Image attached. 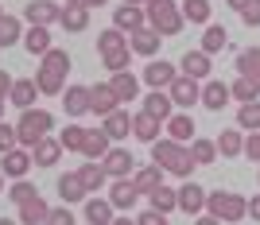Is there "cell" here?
Returning a JSON list of instances; mask_svg holds the SVG:
<instances>
[{
	"instance_id": "1",
	"label": "cell",
	"mask_w": 260,
	"mask_h": 225,
	"mask_svg": "<svg viewBox=\"0 0 260 225\" xmlns=\"http://www.w3.org/2000/svg\"><path fill=\"white\" fill-rule=\"evenodd\" d=\"M152 163H159L167 175H179V179H190V171L198 167L194 155H190V144H179L171 136L152 144Z\"/></svg>"
},
{
	"instance_id": "2",
	"label": "cell",
	"mask_w": 260,
	"mask_h": 225,
	"mask_svg": "<svg viewBox=\"0 0 260 225\" xmlns=\"http://www.w3.org/2000/svg\"><path fill=\"white\" fill-rule=\"evenodd\" d=\"M66 74H70V54L51 47V51L43 54V62H39V78H35V82H39L43 93H62Z\"/></svg>"
},
{
	"instance_id": "3",
	"label": "cell",
	"mask_w": 260,
	"mask_h": 225,
	"mask_svg": "<svg viewBox=\"0 0 260 225\" xmlns=\"http://www.w3.org/2000/svg\"><path fill=\"white\" fill-rule=\"evenodd\" d=\"M148 27L159 35H175V31H183V8L175 4V0H148Z\"/></svg>"
},
{
	"instance_id": "4",
	"label": "cell",
	"mask_w": 260,
	"mask_h": 225,
	"mask_svg": "<svg viewBox=\"0 0 260 225\" xmlns=\"http://www.w3.org/2000/svg\"><path fill=\"white\" fill-rule=\"evenodd\" d=\"M16 132H20V148L31 151L43 136H51V113H43V109H23L20 120H16Z\"/></svg>"
},
{
	"instance_id": "5",
	"label": "cell",
	"mask_w": 260,
	"mask_h": 225,
	"mask_svg": "<svg viewBox=\"0 0 260 225\" xmlns=\"http://www.w3.org/2000/svg\"><path fill=\"white\" fill-rule=\"evenodd\" d=\"M206 210L217 217V221H237V217H245L249 214V198H241L237 190H214V194H206Z\"/></svg>"
},
{
	"instance_id": "6",
	"label": "cell",
	"mask_w": 260,
	"mask_h": 225,
	"mask_svg": "<svg viewBox=\"0 0 260 225\" xmlns=\"http://www.w3.org/2000/svg\"><path fill=\"white\" fill-rule=\"evenodd\" d=\"M101 167H105L109 179L117 182V179H128V175L136 171V159H132V151H128V148H109V155L101 159Z\"/></svg>"
},
{
	"instance_id": "7",
	"label": "cell",
	"mask_w": 260,
	"mask_h": 225,
	"mask_svg": "<svg viewBox=\"0 0 260 225\" xmlns=\"http://www.w3.org/2000/svg\"><path fill=\"white\" fill-rule=\"evenodd\" d=\"M23 20L39 23V27H51V23H62V4H54V0H31V4L23 8Z\"/></svg>"
},
{
	"instance_id": "8",
	"label": "cell",
	"mask_w": 260,
	"mask_h": 225,
	"mask_svg": "<svg viewBox=\"0 0 260 225\" xmlns=\"http://www.w3.org/2000/svg\"><path fill=\"white\" fill-rule=\"evenodd\" d=\"M167 93H171V101H175L179 109H190L194 101H202V86H198L194 78H186V74H179V78H175Z\"/></svg>"
},
{
	"instance_id": "9",
	"label": "cell",
	"mask_w": 260,
	"mask_h": 225,
	"mask_svg": "<svg viewBox=\"0 0 260 225\" xmlns=\"http://www.w3.org/2000/svg\"><path fill=\"white\" fill-rule=\"evenodd\" d=\"M117 109H120V97L113 93V86H109V82L89 86V113H101V117H109V113H117Z\"/></svg>"
},
{
	"instance_id": "10",
	"label": "cell",
	"mask_w": 260,
	"mask_h": 225,
	"mask_svg": "<svg viewBox=\"0 0 260 225\" xmlns=\"http://www.w3.org/2000/svg\"><path fill=\"white\" fill-rule=\"evenodd\" d=\"M175 78H179V70H175L171 62H163V58H152V62L144 66V82L152 89H171Z\"/></svg>"
},
{
	"instance_id": "11",
	"label": "cell",
	"mask_w": 260,
	"mask_h": 225,
	"mask_svg": "<svg viewBox=\"0 0 260 225\" xmlns=\"http://www.w3.org/2000/svg\"><path fill=\"white\" fill-rule=\"evenodd\" d=\"M113 27H120V31H140V27H148V12L136 8V4H120L117 12H113Z\"/></svg>"
},
{
	"instance_id": "12",
	"label": "cell",
	"mask_w": 260,
	"mask_h": 225,
	"mask_svg": "<svg viewBox=\"0 0 260 225\" xmlns=\"http://www.w3.org/2000/svg\"><path fill=\"white\" fill-rule=\"evenodd\" d=\"M35 93H43L35 78H16V82H12V93H8V101H12L16 109H35Z\"/></svg>"
},
{
	"instance_id": "13",
	"label": "cell",
	"mask_w": 260,
	"mask_h": 225,
	"mask_svg": "<svg viewBox=\"0 0 260 225\" xmlns=\"http://www.w3.org/2000/svg\"><path fill=\"white\" fill-rule=\"evenodd\" d=\"M179 70H183L186 78H194V82H206L210 78V54L198 47V51H186L183 62H179Z\"/></svg>"
},
{
	"instance_id": "14",
	"label": "cell",
	"mask_w": 260,
	"mask_h": 225,
	"mask_svg": "<svg viewBox=\"0 0 260 225\" xmlns=\"http://www.w3.org/2000/svg\"><path fill=\"white\" fill-rule=\"evenodd\" d=\"M109 148H113L109 132H105V128H89V132H86V144H82V155H86V159H93V163H101V159L109 155Z\"/></svg>"
},
{
	"instance_id": "15",
	"label": "cell",
	"mask_w": 260,
	"mask_h": 225,
	"mask_svg": "<svg viewBox=\"0 0 260 225\" xmlns=\"http://www.w3.org/2000/svg\"><path fill=\"white\" fill-rule=\"evenodd\" d=\"M31 159H35V167H54V163L62 159V140L43 136V140L31 148Z\"/></svg>"
},
{
	"instance_id": "16",
	"label": "cell",
	"mask_w": 260,
	"mask_h": 225,
	"mask_svg": "<svg viewBox=\"0 0 260 225\" xmlns=\"http://www.w3.org/2000/svg\"><path fill=\"white\" fill-rule=\"evenodd\" d=\"M31 151H27V148H12L8 151V155H4V163H0V171H4V175H12V179H23V175H27V171H31Z\"/></svg>"
},
{
	"instance_id": "17",
	"label": "cell",
	"mask_w": 260,
	"mask_h": 225,
	"mask_svg": "<svg viewBox=\"0 0 260 225\" xmlns=\"http://www.w3.org/2000/svg\"><path fill=\"white\" fill-rule=\"evenodd\" d=\"M62 105L70 117H86L89 113V86H66L62 89Z\"/></svg>"
},
{
	"instance_id": "18",
	"label": "cell",
	"mask_w": 260,
	"mask_h": 225,
	"mask_svg": "<svg viewBox=\"0 0 260 225\" xmlns=\"http://www.w3.org/2000/svg\"><path fill=\"white\" fill-rule=\"evenodd\" d=\"M179 210H186V214H198V210H206V190H202L198 182L186 179L183 186H179Z\"/></svg>"
},
{
	"instance_id": "19",
	"label": "cell",
	"mask_w": 260,
	"mask_h": 225,
	"mask_svg": "<svg viewBox=\"0 0 260 225\" xmlns=\"http://www.w3.org/2000/svg\"><path fill=\"white\" fill-rule=\"evenodd\" d=\"M109 86H113V93H117L120 105H124V101H136V93H140V78L132 74V70H120V74L109 78Z\"/></svg>"
},
{
	"instance_id": "20",
	"label": "cell",
	"mask_w": 260,
	"mask_h": 225,
	"mask_svg": "<svg viewBox=\"0 0 260 225\" xmlns=\"http://www.w3.org/2000/svg\"><path fill=\"white\" fill-rule=\"evenodd\" d=\"M175 101H171V93H163V89H152V93L144 97V113H152L155 120H171L175 113Z\"/></svg>"
},
{
	"instance_id": "21",
	"label": "cell",
	"mask_w": 260,
	"mask_h": 225,
	"mask_svg": "<svg viewBox=\"0 0 260 225\" xmlns=\"http://www.w3.org/2000/svg\"><path fill=\"white\" fill-rule=\"evenodd\" d=\"M159 39H163L159 31H152V27H140V31H132V35H128V47H132V54H148V58H152V54L159 51Z\"/></svg>"
},
{
	"instance_id": "22",
	"label": "cell",
	"mask_w": 260,
	"mask_h": 225,
	"mask_svg": "<svg viewBox=\"0 0 260 225\" xmlns=\"http://www.w3.org/2000/svg\"><path fill=\"white\" fill-rule=\"evenodd\" d=\"M86 221L89 225H113V202L101 198V194H89L86 202Z\"/></svg>"
},
{
	"instance_id": "23",
	"label": "cell",
	"mask_w": 260,
	"mask_h": 225,
	"mask_svg": "<svg viewBox=\"0 0 260 225\" xmlns=\"http://www.w3.org/2000/svg\"><path fill=\"white\" fill-rule=\"evenodd\" d=\"M109 202L117 206V210H128V206L140 202V190L132 186V179H117V182H113V190H109Z\"/></svg>"
},
{
	"instance_id": "24",
	"label": "cell",
	"mask_w": 260,
	"mask_h": 225,
	"mask_svg": "<svg viewBox=\"0 0 260 225\" xmlns=\"http://www.w3.org/2000/svg\"><path fill=\"white\" fill-rule=\"evenodd\" d=\"M132 136L140 140V144H155V140H159V120H155L152 113H136V117H132Z\"/></svg>"
},
{
	"instance_id": "25",
	"label": "cell",
	"mask_w": 260,
	"mask_h": 225,
	"mask_svg": "<svg viewBox=\"0 0 260 225\" xmlns=\"http://www.w3.org/2000/svg\"><path fill=\"white\" fill-rule=\"evenodd\" d=\"M229 97H233V89L221 86V82H206V86H202V105H206L210 113H221Z\"/></svg>"
},
{
	"instance_id": "26",
	"label": "cell",
	"mask_w": 260,
	"mask_h": 225,
	"mask_svg": "<svg viewBox=\"0 0 260 225\" xmlns=\"http://www.w3.org/2000/svg\"><path fill=\"white\" fill-rule=\"evenodd\" d=\"M23 51L27 54H47L51 51V31L39 27V23H31V27L23 31Z\"/></svg>"
},
{
	"instance_id": "27",
	"label": "cell",
	"mask_w": 260,
	"mask_h": 225,
	"mask_svg": "<svg viewBox=\"0 0 260 225\" xmlns=\"http://www.w3.org/2000/svg\"><path fill=\"white\" fill-rule=\"evenodd\" d=\"M237 74L260 86V47H249V51L237 54Z\"/></svg>"
},
{
	"instance_id": "28",
	"label": "cell",
	"mask_w": 260,
	"mask_h": 225,
	"mask_svg": "<svg viewBox=\"0 0 260 225\" xmlns=\"http://www.w3.org/2000/svg\"><path fill=\"white\" fill-rule=\"evenodd\" d=\"M148 206L152 210H159V214H171V210H179V190H171V186H155L152 194H148Z\"/></svg>"
},
{
	"instance_id": "29",
	"label": "cell",
	"mask_w": 260,
	"mask_h": 225,
	"mask_svg": "<svg viewBox=\"0 0 260 225\" xmlns=\"http://www.w3.org/2000/svg\"><path fill=\"white\" fill-rule=\"evenodd\" d=\"M159 175H163L159 163H148V167H140V171H132V186H136L140 194H152L155 186H159Z\"/></svg>"
},
{
	"instance_id": "30",
	"label": "cell",
	"mask_w": 260,
	"mask_h": 225,
	"mask_svg": "<svg viewBox=\"0 0 260 225\" xmlns=\"http://www.w3.org/2000/svg\"><path fill=\"white\" fill-rule=\"evenodd\" d=\"M167 136L179 140V144H190V140H194V120L186 117V113H175V117L167 120Z\"/></svg>"
},
{
	"instance_id": "31",
	"label": "cell",
	"mask_w": 260,
	"mask_h": 225,
	"mask_svg": "<svg viewBox=\"0 0 260 225\" xmlns=\"http://www.w3.org/2000/svg\"><path fill=\"white\" fill-rule=\"evenodd\" d=\"M58 194H62V202L70 206V202H82V198H86V186H82V179H78V171H70V175H62V179H58Z\"/></svg>"
},
{
	"instance_id": "32",
	"label": "cell",
	"mask_w": 260,
	"mask_h": 225,
	"mask_svg": "<svg viewBox=\"0 0 260 225\" xmlns=\"http://www.w3.org/2000/svg\"><path fill=\"white\" fill-rule=\"evenodd\" d=\"M47 217H51V206H47L43 198H31L27 206H20V221L23 225H47Z\"/></svg>"
},
{
	"instance_id": "33",
	"label": "cell",
	"mask_w": 260,
	"mask_h": 225,
	"mask_svg": "<svg viewBox=\"0 0 260 225\" xmlns=\"http://www.w3.org/2000/svg\"><path fill=\"white\" fill-rule=\"evenodd\" d=\"M78 179H82V186H86L89 194H98V190H101V182H105L109 175H105V167H101V163L89 159L86 167H78Z\"/></svg>"
},
{
	"instance_id": "34",
	"label": "cell",
	"mask_w": 260,
	"mask_h": 225,
	"mask_svg": "<svg viewBox=\"0 0 260 225\" xmlns=\"http://www.w3.org/2000/svg\"><path fill=\"white\" fill-rule=\"evenodd\" d=\"M101 128L109 132V140H124V136L132 132V117L117 109V113H109V117H105V124H101Z\"/></svg>"
},
{
	"instance_id": "35",
	"label": "cell",
	"mask_w": 260,
	"mask_h": 225,
	"mask_svg": "<svg viewBox=\"0 0 260 225\" xmlns=\"http://www.w3.org/2000/svg\"><path fill=\"white\" fill-rule=\"evenodd\" d=\"M225 43H229V35H225V27H221V23H210L206 31H202V51H206L210 58H214Z\"/></svg>"
},
{
	"instance_id": "36",
	"label": "cell",
	"mask_w": 260,
	"mask_h": 225,
	"mask_svg": "<svg viewBox=\"0 0 260 225\" xmlns=\"http://www.w3.org/2000/svg\"><path fill=\"white\" fill-rule=\"evenodd\" d=\"M190 155H194L198 167H206V163H214L221 151H217V140H190Z\"/></svg>"
},
{
	"instance_id": "37",
	"label": "cell",
	"mask_w": 260,
	"mask_h": 225,
	"mask_svg": "<svg viewBox=\"0 0 260 225\" xmlns=\"http://www.w3.org/2000/svg\"><path fill=\"white\" fill-rule=\"evenodd\" d=\"M217 151L221 155H241L245 151V136H241V128H225L221 136H217Z\"/></svg>"
},
{
	"instance_id": "38",
	"label": "cell",
	"mask_w": 260,
	"mask_h": 225,
	"mask_svg": "<svg viewBox=\"0 0 260 225\" xmlns=\"http://www.w3.org/2000/svg\"><path fill=\"white\" fill-rule=\"evenodd\" d=\"M23 39V27H20V20L16 16H0V47H12V43H20Z\"/></svg>"
},
{
	"instance_id": "39",
	"label": "cell",
	"mask_w": 260,
	"mask_h": 225,
	"mask_svg": "<svg viewBox=\"0 0 260 225\" xmlns=\"http://www.w3.org/2000/svg\"><path fill=\"white\" fill-rule=\"evenodd\" d=\"M237 128H245V132H260V101H249V105H241V113H237Z\"/></svg>"
},
{
	"instance_id": "40",
	"label": "cell",
	"mask_w": 260,
	"mask_h": 225,
	"mask_svg": "<svg viewBox=\"0 0 260 225\" xmlns=\"http://www.w3.org/2000/svg\"><path fill=\"white\" fill-rule=\"evenodd\" d=\"M179 8H183V20H190V23H206L210 20V0H183Z\"/></svg>"
},
{
	"instance_id": "41",
	"label": "cell",
	"mask_w": 260,
	"mask_h": 225,
	"mask_svg": "<svg viewBox=\"0 0 260 225\" xmlns=\"http://www.w3.org/2000/svg\"><path fill=\"white\" fill-rule=\"evenodd\" d=\"M120 47H128V39H124V31H120V27H109V31L98 35V51H101V54H105V51H120Z\"/></svg>"
},
{
	"instance_id": "42",
	"label": "cell",
	"mask_w": 260,
	"mask_h": 225,
	"mask_svg": "<svg viewBox=\"0 0 260 225\" xmlns=\"http://www.w3.org/2000/svg\"><path fill=\"white\" fill-rule=\"evenodd\" d=\"M86 132H89V128H82V124H66L58 140H62V148H66V151H82V144H86Z\"/></svg>"
},
{
	"instance_id": "43",
	"label": "cell",
	"mask_w": 260,
	"mask_h": 225,
	"mask_svg": "<svg viewBox=\"0 0 260 225\" xmlns=\"http://www.w3.org/2000/svg\"><path fill=\"white\" fill-rule=\"evenodd\" d=\"M128 58H132V47H120V51H105V54H101V62H105L113 74L128 70Z\"/></svg>"
},
{
	"instance_id": "44",
	"label": "cell",
	"mask_w": 260,
	"mask_h": 225,
	"mask_svg": "<svg viewBox=\"0 0 260 225\" xmlns=\"http://www.w3.org/2000/svg\"><path fill=\"white\" fill-rule=\"evenodd\" d=\"M86 23H89L86 8H62V27L66 31H86Z\"/></svg>"
},
{
	"instance_id": "45",
	"label": "cell",
	"mask_w": 260,
	"mask_h": 225,
	"mask_svg": "<svg viewBox=\"0 0 260 225\" xmlns=\"http://www.w3.org/2000/svg\"><path fill=\"white\" fill-rule=\"evenodd\" d=\"M233 97H237L241 105H249V101H260V86L256 82H249V78H241V82H233Z\"/></svg>"
},
{
	"instance_id": "46",
	"label": "cell",
	"mask_w": 260,
	"mask_h": 225,
	"mask_svg": "<svg viewBox=\"0 0 260 225\" xmlns=\"http://www.w3.org/2000/svg\"><path fill=\"white\" fill-rule=\"evenodd\" d=\"M8 198H12V202H16V206H27V202H31V198H39V190H35L31 182L16 179V182H12V190H8Z\"/></svg>"
},
{
	"instance_id": "47",
	"label": "cell",
	"mask_w": 260,
	"mask_h": 225,
	"mask_svg": "<svg viewBox=\"0 0 260 225\" xmlns=\"http://www.w3.org/2000/svg\"><path fill=\"white\" fill-rule=\"evenodd\" d=\"M12 148H20V132H16V124L0 120V155H8Z\"/></svg>"
},
{
	"instance_id": "48",
	"label": "cell",
	"mask_w": 260,
	"mask_h": 225,
	"mask_svg": "<svg viewBox=\"0 0 260 225\" xmlns=\"http://www.w3.org/2000/svg\"><path fill=\"white\" fill-rule=\"evenodd\" d=\"M241 20L249 23V27H260V0H249V4L241 8Z\"/></svg>"
},
{
	"instance_id": "49",
	"label": "cell",
	"mask_w": 260,
	"mask_h": 225,
	"mask_svg": "<svg viewBox=\"0 0 260 225\" xmlns=\"http://www.w3.org/2000/svg\"><path fill=\"white\" fill-rule=\"evenodd\" d=\"M47 225H74V217H70V210H66V206H51Z\"/></svg>"
},
{
	"instance_id": "50",
	"label": "cell",
	"mask_w": 260,
	"mask_h": 225,
	"mask_svg": "<svg viewBox=\"0 0 260 225\" xmlns=\"http://www.w3.org/2000/svg\"><path fill=\"white\" fill-rule=\"evenodd\" d=\"M136 225H167V214H159V210H152V206H148V210L136 217Z\"/></svg>"
},
{
	"instance_id": "51",
	"label": "cell",
	"mask_w": 260,
	"mask_h": 225,
	"mask_svg": "<svg viewBox=\"0 0 260 225\" xmlns=\"http://www.w3.org/2000/svg\"><path fill=\"white\" fill-rule=\"evenodd\" d=\"M245 155H249L252 163H260V132H252V136L245 140Z\"/></svg>"
},
{
	"instance_id": "52",
	"label": "cell",
	"mask_w": 260,
	"mask_h": 225,
	"mask_svg": "<svg viewBox=\"0 0 260 225\" xmlns=\"http://www.w3.org/2000/svg\"><path fill=\"white\" fill-rule=\"evenodd\" d=\"M101 4H105V0H66V8H101Z\"/></svg>"
},
{
	"instance_id": "53",
	"label": "cell",
	"mask_w": 260,
	"mask_h": 225,
	"mask_svg": "<svg viewBox=\"0 0 260 225\" xmlns=\"http://www.w3.org/2000/svg\"><path fill=\"white\" fill-rule=\"evenodd\" d=\"M12 82H16V78H8L4 70H0V97H8V93H12Z\"/></svg>"
},
{
	"instance_id": "54",
	"label": "cell",
	"mask_w": 260,
	"mask_h": 225,
	"mask_svg": "<svg viewBox=\"0 0 260 225\" xmlns=\"http://www.w3.org/2000/svg\"><path fill=\"white\" fill-rule=\"evenodd\" d=\"M249 214H252V221H260V194L249 198Z\"/></svg>"
},
{
	"instance_id": "55",
	"label": "cell",
	"mask_w": 260,
	"mask_h": 225,
	"mask_svg": "<svg viewBox=\"0 0 260 225\" xmlns=\"http://www.w3.org/2000/svg\"><path fill=\"white\" fill-rule=\"evenodd\" d=\"M194 225H225V221H217V217L214 214H206V217H198V221Z\"/></svg>"
},
{
	"instance_id": "56",
	"label": "cell",
	"mask_w": 260,
	"mask_h": 225,
	"mask_svg": "<svg viewBox=\"0 0 260 225\" xmlns=\"http://www.w3.org/2000/svg\"><path fill=\"white\" fill-rule=\"evenodd\" d=\"M245 4H249V0H229V8H237V12L245 8Z\"/></svg>"
},
{
	"instance_id": "57",
	"label": "cell",
	"mask_w": 260,
	"mask_h": 225,
	"mask_svg": "<svg viewBox=\"0 0 260 225\" xmlns=\"http://www.w3.org/2000/svg\"><path fill=\"white\" fill-rule=\"evenodd\" d=\"M113 225H136V221H128V217H113Z\"/></svg>"
},
{
	"instance_id": "58",
	"label": "cell",
	"mask_w": 260,
	"mask_h": 225,
	"mask_svg": "<svg viewBox=\"0 0 260 225\" xmlns=\"http://www.w3.org/2000/svg\"><path fill=\"white\" fill-rule=\"evenodd\" d=\"M124 4H136V8H148V0H124Z\"/></svg>"
},
{
	"instance_id": "59",
	"label": "cell",
	"mask_w": 260,
	"mask_h": 225,
	"mask_svg": "<svg viewBox=\"0 0 260 225\" xmlns=\"http://www.w3.org/2000/svg\"><path fill=\"white\" fill-rule=\"evenodd\" d=\"M0 225H16V221H8V217H0Z\"/></svg>"
},
{
	"instance_id": "60",
	"label": "cell",
	"mask_w": 260,
	"mask_h": 225,
	"mask_svg": "<svg viewBox=\"0 0 260 225\" xmlns=\"http://www.w3.org/2000/svg\"><path fill=\"white\" fill-rule=\"evenodd\" d=\"M0 190H4V171H0Z\"/></svg>"
},
{
	"instance_id": "61",
	"label": "cell",
	"mask_w": 260,
	"mask_h": 225,
	"mask_svg": "<svg viewBox=\"0 0 260 225\" xmlns=\"http://www.w3.org/2000/svg\"><path fill=\"white\" fill-rule=\"evenodd\" d=\"M0 113H4V97H0Z\"/></svg>"
},
{
	"instance_id": "62",
	"label": "cell",
	"mask_w": 260,
	"mask_h": 225,
	"mask_svg": "<svg viewBox=\"0 0 260 225\" xmlns=\"http://www.w3.org/2000/svg\"><path fill=\"white\" fill-rule=\"evenodd\" d=\"M0 16H4V12H0Z\"/></svg>"
}]
</instances>
